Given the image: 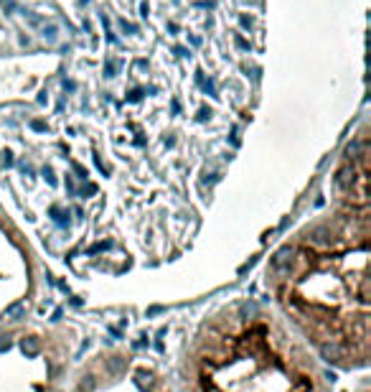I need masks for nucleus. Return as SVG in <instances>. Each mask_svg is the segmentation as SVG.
<instances>
[{"mask_svg":"<svg viewBox=\"0 0 371 392\" xmlns=\"http://www.w3.org/2000/svg\"><path fill=\"white\" fill-rule=\"evenodd\" d=\"M23 351H26V354H36V351H38V341L36 339H23Z\"/></svg>","mask_w":371,"mask_h":392,"instance_id":"nucleus-1","label":"nucleus"},{"mask_svg":"<svg viewBox=\"0 0 371 392\" xmlns=\"http://www.w3.org/2000/svg\"><path fill=\"white\" fill-rule=\"evenodd\" d=\"M323 357H328V359H338V357H341V349H338V346H323Z\"/></svg>","mask_w":371,"mask_h":392,"instance_id":"nucleus-2","label":"nucleus"},{"mask_svg":"<svg viewBox=\"0 0 371 392\" xmlns=\"http://www.w3.org/2000/svg\"><path fill=\"white\" fill-rule=\"evenodd\" d=\"M201 387H203V392H216V384H214V382H209V379H203V382H201Z\"/></svg>","mask_w":371,"mask_h":392,"instance_id":"nucleus-3","label":"nucleus"},{"mask_svg":"<svg viewBox=\"0 0 371 392\" xmlns=\"http://www.w3.org/2000/svg\"><path fill=\"white\" fill-rule=\"evenodd\" d=\"M310 389V379H300V384L295 387V392H308Z\"/></svg>","mask_w":371,"mask_h":392,"instance_id":"nucleus-4","label":"nucleus"},{"mask_svg":"<svg viewBox=\"0 0 371 392\" xmlns=\"http://www.w3.org/2000/svg\"><path fill=\"white\" fill-rule=\"evenodd\" d=\"M119 369H122V362L114 359V362H112V372H119Z\"/></svg>","mask_w":371,"mask_h":392,"instance_id":"nucleus-5","label":"nucleus"}]
</instances>
